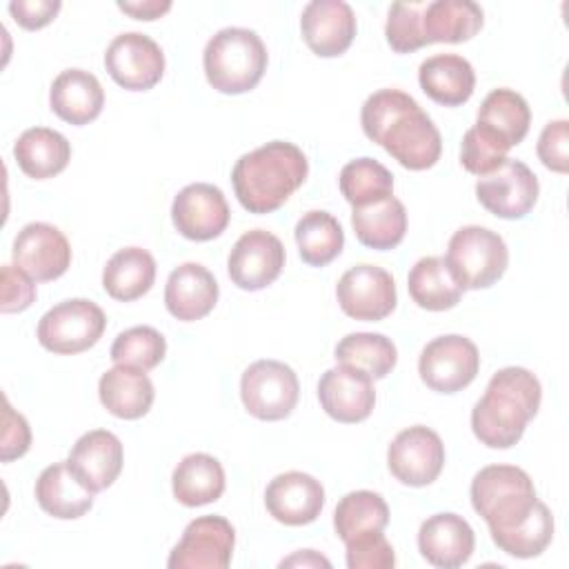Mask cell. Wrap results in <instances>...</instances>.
I'll return each instance as SVG.
<instances>
[{
	"mask_svg": "<svg viewBox=\"0 0 569 569\" xmlns=\"http://www.w3.org/2000/svg\"><path fill=\"white\" fill-rule=\"evenodd\" d=\"M427 2H393L389 7L385 36L396 53H411L425 47L422 13Z\"/></svg>",
	"mask_w": 569,
	"mask_h": 569,
	"instance_id": "obj_42",
	"label": "cell"
},
{
	"mask_svg": "<svg viewBox=\"0 0 569 569\" xmlns=\"http://www.w3.org/2000/svg\"><path fill=\"white\" fill-rule=\"evenodd\" d=\"M387 465L393 478L402 485H431L445 467V445L433 429L413 425L391 440L387 449Z\"/></svg>",
	"mask_w": 569,
	"mask_h": 569,
	"instance_id": "obj_12",
	"label": "cell"
},
{
	"mask_svg": "<svg viewBox=\"0 0 569 569\" xmlns=\"http://www.w3.org/2000/svg\"><path fill=\"white\" fill-rule=\"evenodd\" d=\"M236 531L222 516H200L191 520L180 542L171 549V569H224L231 562Z\"/></svg>",
	"mask_w": 569,
	"mask_h": 569,
	"instance_id": "obj_10",
	"label": "cell"
},
{
	"mask_svg": "<svg viewBox=\"0 0 569 569\" xmlns=\"http://www.w3.org/2000/svg\"><path fill=\"white\" fill-rule=\"evenodd\" d=\"M345 200L356 209L393 196L391 171L373 158H356L347 162L338 178Z\"/></svg>",
	"mask_w": 569,
	"mask_h": 569,
	"instance_id": "obj_38",
	"label": "cell"
},
{
	"mask_svg": "<svg viewBox=\"0 0 569 569\" xmlns=\"http://www.w3.org/2000/svg\"><path fill=\"white\" fill-rule=\"evenodd\" d=\"M2 451H0V458L2 462H11L20 456L27 453L29 445H31V429H29V422L24 420V416H20L11 405L9 400L4 398V416H2Z\"/></svg>",
	"mask_w": 569,
	"mask_h": 569,
	"instance_id": "obj_46",
	"label": "cell"
},
{
	"mask_svg": "<svg viewBox=\"0 0 569 569\" xmlns=\"http://www.w3.org/2000/svg\"><path fill=\"white\" fill-rule=\"evenodd\" d=\"M480 369L478 347L458 333L433 338L418 360L422 382L438 393H456L473 382Z\"/></svg>",
	"mask_w": 569,
	"mask_h": 569,
	"instance_id": "obj_9",
	"label": "cell"
},
{
	"mask_svg": "<svg viewBox=\"0 0 569 569\" xmlns=\"http://www.w3.org/2000/svg\"><path fill=\"white\" fill-rule=\"evenodd\" d=\"M296 244L302 262L325 267L336 260L345 247L340 222L327 211H307L296 224Z\"/></svg>",
	"mask_w": 569,
	"mask_h": 569,
	"instance_id": "obj_34",
	"label": "cell"
},
{
	"mask_svg": "<svg viewBox=\"0 0 569 569\" xmlns=\"http://www.w3.org/2000/svg\"><path fill=\"white\" fill-rule=\"evenodd\" d=\"M218 302V282L213 273L200 262H184L176 267L164 287V305L167 311L182 320H200L204 318Z\"/></svg>",
	"mask_w": 569,
	"mask_h": 569,
	"instance_id": "obj_23",
	"label": "cell"
},
{
	"mask_svg": "<svg viewBox=\"0 0 569 569\" xmlns=\"http://www.w3.org/2000/svg\"><path fill=\"white\" fill-rule=\"evenodd\" d=\"M298 562H302V565H309V562H311V565H325V567H329V560L322 558V556H316L311 549H307L305 553H296V556L282 560L280 565L284 567V565H298Z\"/></svg>",
	"mask_w": 569,
	"mask_h": 569,
	"instance_id": "obj_49",
	"label": "cell"
},
{
	"mask_svg": "<svg viewBox=\"0 0 569 569\" xmlns=\"http://www.w3.org/2000/svg\"><path fill=\"white\" fill-rule=\"evenodd\" d=\"M420 89L438 104H465L476 87V71L471 62L458 53H436L418 69Z\"/></svg>",
	"mask_w": 569,
	"mask_h": 569,
	"instance_id": "obj_25",
	"label": "cell"
},
{
	"mask_svg": "<svg viewBox=\"0 0 569 569\" xmlns=\"http://www.w3.org/2000/svg\"><path fill=\"white\" fill-rule=\"evenodd\" d=\"M540 398V382L529 369L505 367L496 371L471 409L473 436L491 449L513 447L538 413Z\"/></svg>",
	"mask_w": 569,
	"mask_h": 569,
	"instance_id": "obj_3",
	"label": "cell"
},
{
	"mask_svg": "<svg viewBox=\"0 0 569 569\" xmlns=\"http://www.w3.org/2000/svg\"><path fill=\"white\" fill-rule=\"evenodd\" d=\"M267 511L282 525L302 527L313 522L325 507L320 480L302 471L278 473L264 491Z\"/></svg>",
	"mask_w": 569,
	"mask_h": 569,
	"instance_id": "obj_20",
	"label": "cell"
},
{
	"mask_svg": "<svg viewBox=\"0 0 569 569\" xmlns=\"http://www.w3.org/2000/svg\"><path fill=\"white\" fill-rule=\"evenodd\" d=\"M333 353L340 365L360 369L371 380L385 378L396 367V360H398L396 345L387 336L369 333V331H358V333L345 336L336 345Z\"/></svg>",
	"mask_w": 569,
	"mask_h": 569,
	"instance_id": "obj_35",
	"label": "cell"
},
{
	"mask_svg": "<svg viewBox=\"0 0 569 569\" xmlns=\"http://www.w3.org/2000/svg\"><path fill=\"white\" fill-rule=\"evenodd\" d=\"M445 262L462 289H487L502 278L509 264V251L496 231L467 224L451 236Z\"/></svg>",
	"mask_w": 569,
	"mask_h": 569,
	"instance_id": "obj_6",
	"label": "cell"
},
{
	"mask_svg": "<svg viewBox=\"0 0 569 569\" xmlns=\"http://www.w3.org/2000/svg\"><path fill=\"white\" fill-rule=\"evenodd\" d=\"M538 178L520 160H505L496 171L482 176L476 184L478 202L505 220L525 218L538 200Z\"/></svg>",
	"mask_w": 569,
	"mask_h": 569,
	"instance_id": "obj_14",
	"label": "cell"
},
{
	"mask_svg": "<svg viewBox=\"0 0 569 569\" xmlns=\"http://www.w3.org/2000/svg\"><path fill=\"white\" fill-rule=\"evenodd\" d=\"M51 111L69 124H89L104 107L100 80L84 69H64L49 89Z\"/></svg>",
	"mask_w": 569,
	"mask_h": 569,
	"instance_id": "obj_24",
	"label": "cell"
},
{
	"mask_svg": "<svg viewBox=\"0 0 569 569\" xmlns=\"http://www.w3.org/2000/svg\"><path fill=\"white\" fill-rule=\"evenodd\" d=\"M365 136L405 169L422 171L440 160L442 138L420 104L400 89L371 93L360 111Z\"/></svg>",
	"mask_w": 569,
	"mask_h": 569,
	"instance_id": "obj_1",
	"label": "cell"
},
{
	"mask_svg": "<svg viewBox=\"0 0 569 569\" xmlns=\"http://www.w3.org/2000/svg\"><path fill=\"white\" fill-rule=\"evenodd\" d=\"M58 0H13L9 2V13L11 18L29 31L47 27L60 11Z\"/></svg>",
	"mask_w": 569,
	"mask_h": 569,
	"instance_id": "obj_47",
	"label": "cell"
},
{
	"mask_svg": "<svg viewBox=\"0 0 569 569\" xmlns=\"http://www.w3.org/2000/svg\"><path fill=\"white\" fill-rule=\"evenodd\" d=\"M300 31L316 56L336 58L353 42V9L345 0H313L302 9Z\"/></svg>",
	"mask_w": 569,
	"mask_h": 569,
	"instance_id": "obj_19",
	"label": "cell"
},
{
	"mask_svg": "<svg viewBox=\"0 0 569 569\" xmlns=\"http://www.w3.org/2000/svg\"><path fill=\"white\" fill-rule=\"evenodd\" d=\"M538 158L556 173L569 171V122L553 120L545 124L538 138Z\"/></svg>",
	"mask_w": 569,
	"mask_h": 569,
	"instance_id": "obj_44",
	"label": "cell"
},
{
	"mask_svg": "<svg viewBox=\"0 0 569 569\" xmlns=\"http://www.w3.org/2000/svg\"><path fill=\"white\" fill-rule=\"evenodd\" d=\"M156 280V260L142 247H124L116 251L102 269L104 291L120 302L142 298Z\"/></svg>",
	"mask_w": 569,
	"mask_h": 569,
	"instance_id": "obj_30",
	"label": "cell"
},
{
	"mask_svg": "<svg viewBox=\"0 0 569 569\" xmlns=\"http://www.w3.org/2000/svg\"><path fill=\"white\" fill-rule=\"evenodd\" d=\"M551 538H553V516L549 507L540 500L527 520H522L520 525H516L513 529L500 536H493L491 540L498 545V549H502L513 558H533L549 547Z\"/></svg>",
	"mask_w": 569,
	"mask_h": 569,
	"instance_id": "obj_39",
	"label": "cell"
},
{
	"mask_svg": "<svg viewBox=\"0 0 569 569\" xmlns=\"http://www.w3.org/2000/svg\"><path fill=\"white\" fill-rule=\"evenodd\" d=\"M351 227L365 247L387 251L398 247L407 233V209L396 196H387L378 202L356 207Z\"/></svg>",
	"mask_w": 569,
	"mask_h": 569,
	"instance_id": "obj_29",
	"label": "cell"
},
{
	"mask_svg": "<svg viewBox=\"0 0 569 569\" xmlns=\"http://www.w3.org/2000/svg\"><path fill=\"white\" fill-rule=\"evenodd\" d=\"M318 400L327 416L338 422L353 425L371 416L376 405V389L365 371L349 365H338L320 376Z\"/></svg>",
	"mask_w": 569,
	"mask_h": 569,
	"instance_id": "obj_18",
	"label": "cell"
},
{
	"mask_svg": "<svg viewBox=\"0 0 569 569\" xmlns=\"http://www.w3.org/2000/svg\"><path fill=\"white\" fill-rule=\"evenodd\" d=\"M171 489L176 500L184 507L216 502L224 491V469L209 453H189L176 465Z\"/></svg>",
	"mask_w": 569,
	"mask_h": 569,
	"instance_id": "obj_31",
	"label": "cell"
},
{
	"mask_svg": "<svg viewBox=\"0 0 569 569\" xmlns=\"http://www.w3.org/2000/svg\"><path fill=\"white\" fill-rule=\"evenodd\" d=\"M509 149L511 144L498 131L482 122H476L462 136L460 162L469 173L482 178L496 171L507 160Z\"/></svg>",
	"mask_w": 569,
	"mask_h": 569,
	"instance_id": "obj_41",
	"label": "cell"
},
{
	"mask_svg": "<svg viewBox=\"0 0 569 569\" xmlns=\"http://www.w3.org/2000/svg\"><path fill=\"white\" fill-rule=\"evenodd\" d=\"M0 278H2V298H0L2 313H18L31 307V302L36 300V284L22 269H18L16 264H2Z\"/></svg>",
	"mask_w": 569,
	"mask_h": 569,
	"instance_id": "obj_45",
	"label": "cell"
},
{
	"mask_svg": "<svg viewBox=\"0 0 569 569\" xmlns=\"http://www.w3.org/2000/svg\"><path fill=\"white\" fill-rule=\"evenodd\" d=\"M118 9L124 13L138 18V20H156L162 13L171 9V2H158V0H142V2H118Z\"/></svg>",
	"mask_w": 569,
	"mask_h": 569,
	"instance_id": "obj_48",
	"label": "cell"
},
{
	"mask_svg": "<svg viewBox=\"0 0 569 569\" xmlns=\"http://www.w3.org/2000/svg\"><path fill=\"white\" fill-rule=\"evenodd\" d=\"M471 505L485 518L491 538L531 516L540 502L529 473L513 465L482 467L471 480Z\"/></svg>",
	"mask_w": 569,
	"mask_h": 569,
	"instance_id": "obj_4",
	"label": "cell"
},
{
	"mask_svg": "<svg viewBox=\"0 0 569 569\" xmlns=\"http://www.w3.org/2000/svg\"><path fill=\"white\" fill-rule=\"evenodd\" d=\"M13 158L24 176L47 180L64 171L71 160L69 140L49 127H31L13 144Z\"/></svg>",
	"mask_w": 569,
	"mask_h": 569,
	"instance_id": "obj_28",
	"label": "cell"
},
{
	"mask_svg": "<svg viewBox=\"0 0 569 569\" xmlns=\"http://www.w3.org/2000/svg\"><path fill=\"white\" fill-rule=\"evenodd\" d=\"M482 27V9L471 0H433L422 13V36L433 42H465Z\"/></svg>",
	"mask_w": 569,
	"mask_h": 569,
	"instance_id": "obj_32",
	"label": "cell"
},
{
	"mask_svg": "<svg viewBox=\"0 0 569 569\" xmlns=\"http://www.w3.org/2000/svg\"><path fill=\"white\" fill-rule=\"evenodd\" d=\"M98 396L102 407L122 420L142 418L153 405V382L142 369L116 365L104 371L98 382Z\"/></svg>",
	"mask_w": 569,
	"mask_h": 569,
	"instance_id": "obj_26",
	"label": "cell"
},
{
	"mask_svg": "<svg viewBox=\"0 0 569 569\" xmlns=\"http://www.w3.org/2000/svg\"><path fill=\"white\" fill-rule=\"evenodd\" d=\"M167 353L164 336L153 327H131L122 331L111 345V360L122 367L149 371L162 362Z\"/></svg>",
	"mask_w": 569,
	"mask_h": 569,
	"instance_id": "obj_40",
	"label": "cell"
},
{
	"mask_svg": "<svg viewBox=\"0 0 569 569\" xmlns=\"http://www.w3.org/2000/svg\"><path fill=\"white\" fill-rule=\"evenodd\" d=\"M267 47L260 36L244 27H224L209 38L202 64L209 84L220 93H247L267 71Z\"/></svg>",
	"mask_w": 569,
	"mask_h": 569,
	"instance_id": "obj_5",
	"label": "cell"
},
{
	"mask_svg": "<svg viewBox=\"0 0 569 569\" xmlns=\"http://www.w3.org/2000/svg\"><path fill=\"white\" fill-rule=\"evenodd\" d=\"M307 173L309 162L298 144L271 140L236 160L231 182L249 213H271L302 187Z\"/></svg>",
	"mask_w": 569,
	"mask_h": 569,
	"instance_id": "obj_2",
	"label": "cell"
},
{
	"mask_svg": "<svg viewBox=\"0 0 569 569\" xmlns=\"http://www.w3.org/2000/svg\"><path fill=\"white\" fill-rule=\"evenodd\" d=\"M411 300L427 311H447L462 298V287L453 280L445 258L425 256L420 258L407 278Z\"/></svg>",
	"mask_w": 569,
	"mask_h": 569,
	"instance_id": "obj_33",
	"label": "cell"
},
{
	"mask_svg": "<svg viewBox=\"0 0 569 569\" xmlns=\"http://www.w3.org/2000/svg\"><path fill=\"white\" fill-rule=\"evenodd\" d=\"M284 267V247L278 236L264 229L242 233L227 260L229 278L244 291L269 287Z\"/></svg>",
	"mask_w": 569,
	"mask_h": 569,
	"instance_id": "obj_17",
	"label": "cell"
},
{
	"mask_svg": "<svg viewBox=\"0 0 569 569\" xmlns=\"http://www.w3.org/2000/svg\"><path fill=\"white\" fill-rule=\"evenodd\" d=\"M231 211L224 193L209 182H193L178 191L171 204V220L180 236L207 242L218 238L229 224Z\"/></svg>",
	"mask_w": 569,
	"mask_h": 569,
	"instance_id": "obj_15",
	"label": "cell"
},
{
	"mask_svg": "<svg viewBox=\"0 0 569 569\" xmlns=\"http://www.w3.org/2000/svg\"><path fill=\"white\" fill-rule=\"evenodd\" d=\"M389 522V507L385 498L369 489L349 491L340 498L333 511V527L345 542L362 531H382Z\"/></svg>",
	"mask_w": 569,
	"mask_h": 569,
	"instance_id": "obj_36",
	"label": "cell"
},
{
	"mask_svg": "<svg viewBox=\"0 0 569 569\" xmlns=\"http://www.w3.org/2000/svg\"><path fill=\"white\" fill-rule=\"evenodd\" d=\"M67 465L87 489L102 491L122 471V442L107 429L87 431L71 447Z\"/></svg>",
	"mask_w": 569,
	"mask_h": 569,
	"instance_id": "obj_21",
	"label": "cell"
},
{
	"mask_svg": "<svg viewBox=\"0 0 569 569\" xmlns=\"http://www.w3.org/2000/svg\"><path fill=\"white\" fill-rule=\"evenodd\" d=\"M13 264L36 282L60 278L71 264V247L64 233L47 222L24 224L11 249Z\"/></svg>",
	"mask_w": 569,
	"mask_h": 569,
	"instance_id": "obj_16",
	"label": "cell"
},
{
	"mask_svg": "<svg viewBox=\"0 0 569 569\" xmlns=\"http://www.w3.org/2000/svg\"><path fill=\"white\" fill-rule=\"evenodd\" d=\"M104 67L122 89L147 91L156 87L164 73V53L153 38L127 31L116 36L107 47Z\"/></svg>",
	"mask_w": 569,
	"mask_h": 569,
	"instance_id": "obj_11",
	"label": "cell"
},
{
	"mask_svg": "<svg viewBox=\"0 0 569 569\" xmlns=\"http://www.w3.org/2000/svg\"><path fill=\"white\" fill-rule=\"evenodd\" d=\"M300 382L296 371L280 360H256L240 378L244 409L258 420H282L298 402Z\"/></svg>",
	"mask_w": 569,
	"mask_h": 569,
	"instance_id": "obj_8",
	"label": "cell"
},
{
	"mask_svg": "<svg viewBox=\"0 0 569 569\" xmlns=\"http://www.w3.org/2000/svg\"><path fill=\"white\" fill-rule=\"evenodd\" d=\"M493 131H498L511 147L522 142L529 124L531 111L527 100L513 89H493L478 109V120Z\"/></svg>",
	"mask_w": 569,
	"mask_h": 569,
	"instance_id": "obj_37",
	"label": "cell"
},
{
	"mask_svg": "<svg viewBox=\"0 0 569 569\" xmlns=\"http://www.w3.org/2000/svg\"><path fill=\"white\" fill-rule=\"evenodd\" d=\"M107 327L104 311L87 300L71 298L51 307L38 322V342L53 353L71 356L93 347Z\"/></svg>",
	"mask_w": 569,
	"mask_h": 569,
	"instance_id": "obj_7",
	"label": "cell"
},
{
	"mask_svg": "<svg viewBox=\"0 0 569 569\" xmlns=\"http://www.w3.org/2000/svg\"><path fill=\"white\" fill-rule=\"evenodd\" d=\"M36 500L53 518L76 520L93 505V491L87 489L64 462H53L36 480Z\"/></svg>",
	"mask_w": 569,
	"mask_h": 569,
	"instance_id": "obj_27",
	"label": "cell"
},
{
	"mask_svg": "<svg viewBox=\"0 0 569 569\" xmlns=\"http://www.w3.org/2000/svg\"><path fill=\"white\" fill-rule=\"evenodd\" d=\"M345 547L349 569H391L396 565L393 547L382 531H362L345 540Z\"/></svg>",
	"mask_w": 569,
	"mask_h": 569,
	"instance_id": "obj_43",
	"label": "cell"
},
{
	"mask_svg": "<svg viewBox=\"0 0 569 569\" xmlns=\"http://www.w3.org/2000/svg\"><path fill=\"white\" fill-rule=\"evenodd\" d=\"M340 309L356 320L387 318L398 302L393 276L376 264H356L342 273L336 287Z\"/></svg>",
	"mask_w": 569,
	"mask_h": 569,
	"instance_id": "obj_13",
	"label": "cell"
},
{
	"mask_svg": "<svg viewBox=\"0 0 569 569\" xmlns=\"http://www.w3.org/2000/svg\"><path fill=\"white\" fill-rule=\"evenodd\" d=\"M476 547L471 525L458 513L429 516L418 531V549L422 558L440 569L462 567Z\"/></svg>",
	"mask_w": 569,
	"mask_h": 569,
	"instance_id": "obj_22",
	"label": "cell"
}]
</instances>
